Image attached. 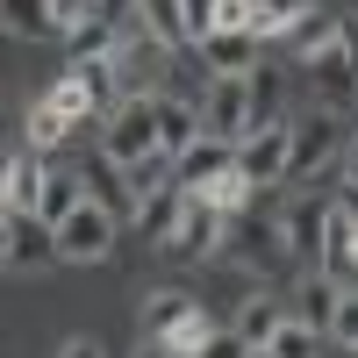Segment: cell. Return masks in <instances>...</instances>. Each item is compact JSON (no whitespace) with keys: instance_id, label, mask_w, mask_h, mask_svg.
<instances>
[{"instance_id":"10","label":"cell","mask_w":358,"mask_h":358,"mask_svg":"<svg viewBox=\"0 0 358 358\" xmlns=\"http://www.w3.org/2000/svg\"><path fill=\"white\" fill-rule=\"evenodd\" d=\"M258 65H265V57H258V36H251V29H215V36L201 43V72H208V79H251Z\"/></svg>"},{"instance_id":"13","label":"cell","mask_w":358,"mask_h":358,"mask_svg":"<svg viewBox=\"0 0 358 358\" xmlns=\"http://www.w3.org/2000/svg\"><path fill=\"white\" fill-rule=\"evenodd\" d=\"M43 187H50V165H43V151H22L8 158V187H0V201H8V215H36V201H43Z\"/></svg>"},{"instance_id":"29","label":"cell","mask_w":358,"mask_h":358,"mask_svg":"<svg viewBox=\"0 0 358 358\" xmlns=\"http://www.w3.org/2000/svg\"><path fill=\"white\" fill-rule=\"evenodd\" d=\"M251 194H258V187H251V179H244V172H229V179H215V187H208L201 201H215V208H222V215H244V208H251Z\"/></svg>"},{"instance_id":"15","label":"cell","mask_w":358,"mask_h":358,"mask_svg":"<svg viewBox=\"0 0 358 358\" xmlns=\"http://www.w3.org/2000/svg\"><path fill=\"white\" fill-rule=\"evenodd\" d=\"M136 15H143V29H151L172 57H179V50H201V43H194V8H187V0H143Z\"/></svg>"},{"instance_id":"16","label":"cell","mask_w":358,"mask_h":358,"mask_svg":"<svg viewBox=\"0 0 358 358\" xmlns=\"http://www.w3.org/2000/svg\"><path fill=\"white\" fill-rule=\"evenodd\" d=\"M179 215H187V187H158V194H143L136 201V229L151 236V244H172V229H179Z\"/></svg>"},{"instance_id":"35","label":"cell","mask_w":358,"mask_h":358,"mask_svg":"<svg viewBox=\"0 0 358 358\" xmlns=\"http://www.w3.org/2000/svg\"><path fill=\"white\" fill-rule=\"evenodd\" d=\"M344 172H351V187H358V136L344 143Z\"/></svg>"},{"instance_id":"18","label":"cell","mask_w":358,"mask_h":358,"mask_svg":"<svg viewBox=\"0 0 358 358\" xmlns=\"http://www.w3.org/2000/svg\"><path fill=\"white\" fill-rule=\"evenodd\" d=\"M115 43H122V22H115L108 8H101L94 22H79L72 36H65V50H72V65H101V57H115Z\"/></svg>"},{"instance_id":"25","label":"cell","mask_w":358,"mask_h":358,"mask_svg":"<svg viewBox=\"0 0 358 358\" xmlns=\"http://www.w3.org/2000/svg\"><path fill=\"white\" fill-rule=\"evenodd\" d=\"M301 301H308V315H301V322H315V330L330 337V322H337V301H344V287H337L330 273H308V287H301Z\"/></svg>"},{"instance_id":"21","label":"cell","mask_w":358,"mask_h":358,"mask_svg":"<svg viewBox=\"0 0 358 358\" xmlns=\"http://www.w3.org/2000/svg\"><path fill=\"white\" fill-rule=\"evenodd\" d=\"M337 29H344V15H322V8H308L301 22L287 29V50H294V57H301V65H308V57L337 50Z\"/></svg>"},{"instance_id":"22","label":"cell","mask_w":358,"mask_h":358,"mask_svg":"<svg viewBox=\"0 0 358 358\" xmlns=\"http://www.w3.org/2000/svg\"><path fill=\"white\" fill-rule=\"evenodd\" d=\"M72 129H79V122H72V115L57 108L50 94H43V101H29V151H57Z\"/></svg>"},{"instance_id":"28","label":"cell","mask_w":358,"mask_h":358,"mask_svg":"<svg viewBox=\"0 0 358 358\" xmlns=\"http://www.w3.org/2000/svg\"><path fill=\"white\" fill-rule=\"evenodd\" d=\"M308 15V0H258V36H287Z\"/></svg>"},{"instance_id":"23","label":"cell","mask_w":358,"mask_h":358,"mask_svg":"<svg viewBox=\"0 0 358 358\" xmlns=\"http://www.w3.org/2000/svg\"><path fill=\"white\" fill-rule=\"evenodd\" d=\"M280 322H287V315H280L273 301H265V294H251V301H236V337H244L251 351H265V344H273V337H280Z\"/></svg>"},{"instance_id":"2","label":"cell","mask_w":358,"mask_h":358,"mask_svg":"<svg viewBox=\"0 0 358 358\" xmlns=\"http://www.w3.org/2000/svg\"><path fill=\"white\" fill-rule=\"evenodd\" d=\"M151 151H158V101H122L101 122V158H115V165L129 172V165H143Z\"/></svg>"},{"instance_id":"31","label":"cell","mask_w":358,"mask_h":358,"mask_svg":"<svg viewBox=\"0 0 358 358\" xmlns=\"http://www.w3.org/2000/svg\"><path fill=\"white\" fill-rule=\"evenodd\" d=\"M330 337H337L344 351H358V294H344V301H337V322H330Z\"/></svg>"},{"instance_id":"32","label":"cell","mask_w":358,"mask_h":358,"mask_svg":"<svg viewBox=\"0 0 358 358\" xmlns=\"http://www.w3.org/2000/svg\"><path fill=\"white\" fill-rule=\"evenodd\" d=\"M201 358H251V344L236 337V330H215V337H208V351H201Z\"/></svg>"},{"instance_id":"7","label":"cell","mask_w":358,"mask_h":358,"mask_svg":"<svg viewBox=\"0 0 358 358\" xmlns=\"http://www.w3.org/2000/svg\"><path fill=\"white\" fill-rule=\"evenodd\" d=\"M301 72H308V94H315L322 115H351V108H358V72H351L344 43H337V50H322V57H308Z\"/></svg>"},{"instance_id":"8","label":"cell","mask_w":358,"mask_h":358,"mask_svg":"<svg viewBox=\"0 0 358 358\" xmlns=\"http://www.w3.org/2000/svg\"><path fill=\"white\" fill-rule=\"evenodd\" d=\"M280 236H287V258H301L308 273L322 265V244H330V208L322 201H287V215H280Z\"/></svg>"},{"instance_id":"34","label":"cell","mask_w":358,"mask_h":358,"mask_svg":"<svg viewBox=\"0 0 358 358\" xmlns=\"http://www.w3.org/2000/svg\"><path fill=\"white\" fill-rule=\"evenodd\" d=\"M57 358H108V351H101L94 337H72V344H65V351H57Z\"/></svg>"},{"instance_id":"9","label":"cell","mask_w":358,"mask_h":358,"mask_svg":"<svg viewBox=\"0 0 358 358\" xmlns=\"http://www.w3.org/2000/svg\"><path fill=\"white\" fill-rule=\"evenodd\" d=\"M65 258L57 251V229L43 215H8V273H50Z\"/></svg>"},{"instance_id":"27","label":"cell","mask_w":358,"mask_h":358,"mask_svg":"<svg viewBox=\"0 0 358 358\" xmlns=\"http://www.w3.org/2000/svg\"><path fill=\"white\" fill-rule=\"evenodd\" d=\"M315 344H322L315 322H280V337L265 344V351H273V358H315Z\"/></svg>"},{"instance_id":"5","label":"cell","mask_w":358,"mask_h":358,"mask_svg":"<svg viewBox=\"0 0 358 358\" xmlns=\"http://www.w3.org/2000/svg\"><path fill=\"white\" fill-rule=\"evenodd\" d=\"M287 165H294V122H273V129H251L236 143V172L251 187H287Z\"/></svg>"},{"instance_id":"26","label":"cell","mask_w":358,"mask_h":358,"mask_svg":"<svg viewBox=\"0 0 358 358\" xmlns=\"http://www.w3.org/2000/svg\"><path fill=\"white\" fill-rule=\"evenodd\" d=\"M208 337H215V322H208V308H194V315L165 337V351H172V358H201V351H208Z\"/></svg>"},{"instance_id":"17","label":"cell","mask_w":358,"mask_h":358,"mask_svg":"<svg viewBox=\"0 0 358 358\" xmlns=\"http://www.w3.org/2000/svg\"><path fill=\"white\" fill-rule=\"evenodd\" d=\"M201 301L194 294H179V287H158V294H143V344H165L179 322H187Z\"/></svg>"},{"instance_id":"1","label":"cell","mask_w":358,"mask_h":358,"mask_svg":"<svg viewBox=\"0 0 358 358\" xmlns=\"http://www.w3.org/2000/svg\"><path fill=\"white\" fill-rule=\"evenodd\" d=\"M108 65H115V86H122V101H158L165 94V65H172V50L151 36V29H122V43H115V57H108Z\"/></svg>"},{"instance_id":"4","label":"cell","mask_w":358,"mask_h":358,"mask_svg":"<svg viewBox=\"0 0 358 358\" xmlns=\"http://www.w3.org/2000/svg\"><path fill=\"white\" fill-rule=\"evenodd\" d=\"M222 236H229V215H222L215 201L187 194V215H179V229H172L165 258H172V265H201V258H215V251H222Z\"/></svg>"},{"instance_id":"37","label":"cell","mask_w":358,"mask_h":358,"mask_svg":"<svg viewBox=\"0 0 358 358\" xmlns=\"http://www.w3.org/2000/svg\"><path fill=\"white\" fill-rule=\"evenodd\" d=\"M251 358H273V351H251Z\"/></svg>"},{"instance_id":"3","label":"cell","mask_w":358,"mask_h":358,"mask_svg":"<svg viewBox=\"0 0 358 358\" xmlns=\"http://www.w3.org/2000/svg\"><path fill=\"white\" fill-rule=\"evenodd\" d=\"M115 229H122V215L101 208V201H86L79 215L57 222V251H65V265H101V258L115 251Z\"/></svg>"},{"instance_id":"14","label":"cell","mask_w":358,"mask_h":358,"mask_svg":"<svg viewBox=\"0 0 358 358\" xmlns=\"http://www.w3.org/2000/svg\"><path fill=\"white\" fill-rule=\"evenodd\" d=\"M236 172V143H222V136H201L187 158H179V187L187 194H208L215 179H229Z\"/></svg>"},{"instance_id":"36","label":"cell","mask_w":358,"mask_h":358,"mask_svg":"<svg viewBox=\"0 0 358 358\" xmlns=\"http://www.w3.org/2000/svg\"><path fill=\"white\" fill-rule=\"evenodd\" d=\"M143 358H172V351H165V344H143Z\"/></svg>"},{"instance_id":"38","label":"cell","mask_w":358,"mask_h":358,"mask_svg":"<svg viewBox=\"0 0 358 358\" xmlns=\"http://www.w3.org/2000/svg\"><path fill=\"white\" fill-rule=\"evenodd\" d=\"M351 265H358V244H351Z\"/></svg>"},{"instance_id":"11","label":"cell","mask_w":358,"mask_h":358,"mask_svg":"<svg viewBox=\"0 0 358 358\" xmlns=\"http://www.w3.org/2000/svg\"><path fill=\"white\" fill-rule=\"evenodd\" d=\"M201 136H208V122H201V101L158 94V151H165V158H187Z\"/></svg>"},{"instance_id":"39","label":"cell","mask_w":358,"mask_h":358,"mask_svg":"<svg viewBox=\"0 0 358 358\" xmlns=\"http://www.w3.org/2000/svg\"><path fill=\"white\" fill-rule=\"evenodd\" d=\"M101 8H108V0H101Z\"/></svg>"},{"instance_id":"6","label":"cell","mask_w":358,"mask_h":358,"mask_svg":"<svg viewBox=\"0 0 358 358\" xmlns=\"http://www.w3.org/2000/svg\"><path fill=\"white\" fill-rule=\"evenodd\" d=\"M201 122H208V136L244 143L251 136V79H208L201 86Z\"/></svg>"},{"instance_id":"30","label":"cell","mask_w":358,"mask_h":358,"mask_svg":"<svg viewBox=\"0 0 358 358\" xmlns=\"http://www.w3.org/2000/svg\"><path fill=\"white\" fill-rule=\"evenodd\" d=\"M215 29H251L258 36V0H215Z\"/></svg>"},{"instance_id":"33","label":"cell","mask_w":358,"mask_h":358,"mask_svg":"<svg viewBox=\"0 0 358 358\" xmlns=\"http://www.w3.org/2000/svg\"><path fill=\"white\" fill-rule=\"evenodd\" d=\"M337 43H344V57H351V72H358V15H344V29H337Z\"/></svg>"},{"instance_id":"12","label":"cell","mask_w":358,"mask_h":358,"mask_svg":"<svg viewBox=\"0 0 358 358\" xmlns=\"http://www.w3.org/2000/svg\"><path fill=\"white\" fill-rule=\"evenodd\" d=\"M337 151H344V136H337V115L294 122V165H287V179H308V172H322Z\"/></svg>"},{"instance_id":"24","label":"cell","mask_w":358,"mask_h":358,"mask_svg":"<svg viewBox=\"0 0 358 358\" xmlns=\"http://www.w3.org/2000/svg\"><path fill=\"white\" fill-rule=\"evenodd\" d=\"M0 22H8V36H57V22H50V0H0Z\"/></svg>"},{"instance_id":"20","label":"cell","mask_w":358,"mask_h":358,"mask_svg":"<svg viewBox=\"0 0 358 358\" xmlns=\"http://www.w3.org/2000/svg\"><path fill=\"white\" fill-rule=\"evenodd\" d=\"M273 122H287V72L258 65L251 72V129H273Z\"/></svg>"},{"instance_id":"19","label":"cell","mask_w":358,"mask_h":358,"mask_svg":"<svg viewBox=\"0 0 358 358\" xmlns=\"http://www.w3.org/2000/svg\"><path fill=\"white\" fill-rule=\"evenodd\" d=\"M94 201V187H86V172H50V187H43V201H36V215L57 229L65 215H79V208Z\"/></svg>"}]
</instances>
